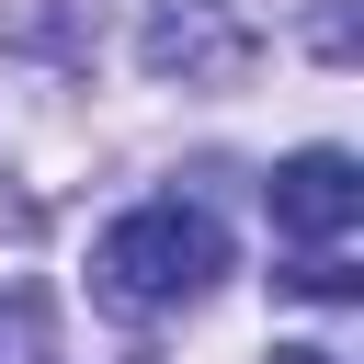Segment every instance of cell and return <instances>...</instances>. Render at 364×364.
Segmentation results:
<instances>
[{"instance_id": "cell-1", "label": "cell", "mask_w": 364, "mask_h": 364, "mask_svg": "<svg viewBox=\"0 0 364 364\" xmlns=\"http://www.w3.org/2000/svg\"><path fill=\"white\" fill-rule=\"evenodd\" d=\"M216 273H228V228H216L205 205H182V193L125 205V216L91 239V284H102V307H125V318H171V307H193Z\"/></svg>"}, {"instance_id": "cell-2", "label": "cell", "mask_w": 364, "mask_h": 364, "mask_svg": "<svg viewBox=\"0 0 364 364\" xmlns=\"http://www.w3.org/2000/svg\"><path fill=\"white\" fill-rule=\"evenodd\" d=\"M262 205H273V239H284V250H341V239L364 228V171H353L341 148H296V159H273Z\"/></svg>"}, {"instance_id": "cell-3", "label": "cell", "mask_w": 364, "mask_h": 364, "mask_svg": "<svg viewBox=\"0 0 364 364\" xmlns=\"http://www.w3.org/2000/svg\"><path fill=\"white\" fill-rule=\"evenodd\" d=\"M136 68H148V80H182V91L239 80V68H250V23H239V0H159L148 34H136Z\"/></svg>"}, {"instance_id": "cell-4", "label": "cell", "mask_w": 364, "mask_h": 364, "mask_svg": "<svg viewBox=\"0 0 364 364\" xmlns=\"http://www.w3.org/2000/svg\"><path fill=\"white\" fill-rule=\"evenodd\" d=\"M273 284H284V296H318V307H341V296H353V250H296Z\"/></svg>"}, {"instance_id": "cell-5", "label": "cell", "mask_w": 364, "mask_h": 364, "mask_svg": "<svg viewBox=\"0 0 364 364\" xmlns=\"http://www.w3.org/2000/svg\"><path fill=\"white\" fill-rule=\"evenodd\" d=\"M0 364H46V307L34 296H0Z\"/></svg>"}, {"instance_id": "cell-6", "label": "cell", "mask_w": 364, "mask_h": 364, "mask_svg": "<svg viewBox=\"0 0 364 364\" xmlns=\"http://www.w3.org/2000/svg\"><path fill=\"white\" fill-rule=\"evenodd\" d=\"M273 364H341V353H318V341H284V353H273Z\"/></svg>"}]
</instances>
